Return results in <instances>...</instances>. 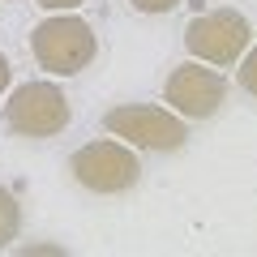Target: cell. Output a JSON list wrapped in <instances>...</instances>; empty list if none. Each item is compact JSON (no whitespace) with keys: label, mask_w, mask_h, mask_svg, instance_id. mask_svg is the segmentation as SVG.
<instances>
[{"label":"cell","mask_w":257,"mask_h":257,"mask_svg":"<svg viewBox=\"0 0 257 257\" xmlns=\"http://www.w3.org/2000/svg\"><path fill=\"white\" fill-rule=\"evenodd\" d=\"M30 52H35L39 69H47L52 77H73V73H82L86 64L94 60L99 39H94L90 22L77 18V13L69 9V13L43 18L35 30H30Z\"/></svg>","instance_id":"cell-1"},{"label":"cell","mask_w":257,"mask_h":257,"mask_svg":"<svg viewBox=\"0 0 257 257\" xmlns=\"http://www.w3.org/2000/svg\"><path fill=\"white\" fill-rule=\"evenodd\" d=\"M103 128L133 150H159V155H172L189 142V120L155 103H120L103 116Z\"/></svg>","instance_id":"cell-2"},{"label":"cell","mask_w":257,"mask_h":257,"mask_svg":"<svg viewBox=\"0 0 257 257\" xmlns=\"http://www.w3.org/2000/svg\"><path fill=\"white\" fill-rule=\"evenodd\" d=\"M69 172L73 180L82 184L86 193H99V197H111V193H124L138 184L142 163L138 155L116 138H103V142H86L69 155Z\"/></svg>","instance_id":"cell-3"},{"label":"cell","mask_w":257,"mask_h":257,"mask_svg":"<svg viewBox=\"0 0 257 257\" xmlns=\"http://www.w3.org/2000/svg\"><path fill=\"white\" fill-rule=\"evenodd\" d=\"M69 94L56 82H22L5 103V124L18 138H56L69 128Z\"/></svg>","instance_id":"cell-4"},{"label":"cell","mask_w":257,"mask_h":257,"mask_svg":"<svg viewBox=\"0 0 257 257\" xmlns=\"http://www.w3.org/2000/svg\"><path fill=\"white\" fill-rule=\"evenodd\" d=\"M253 43V26H248L244 13L236 9H214L193 18L189 30H184V47L189 56H197L202 64H214V69H231L240 56Z\"/></svg>","instance_id":"cell-5"},{"label":"cell","mask_w":257,"mask_h":257,"mask_svg":"<svg viewBox=\"0 0 257 257\" xmlns=\"http://www.w3.org/2000/svg\"><path fill=\"white\" fill-rule=\"evenodd\" d=\"M163 103H172V111L180 120H210L227 103V77L202 60H184L180 69H172L163 86Z\"/></svg>","instance_id":"cell-6"},{"label":"cell","mask_w":257,"mask_h":257,"mask_svg":"<svg viewBox=\"0 0 257 257\" xmlns=\"http://www.w3.org/2000/svg\"><path fill=\"white\" fill-rule=\"evenodd\" d=\"M18 231H22V206H18V197L0 184V253L18 240Z\"/></svg>","instance_id":"cell-7"},{"label":"cell","mask_w":257,"mask_h":257,"mask_svg":"<svg viewBox=\"0 0 257 257\" xmlns=\"http://www.w3.org/2000/svg\"><path fill=\"white\" fill-rule=\"evenodd\" d=\"M240 86H244L248 94L257 90V52H244V56H240Z\"/></svg>","instance_id":"cell-8"},{"label":"cell","mask_w":257,"mask_h":257,"mask_svg":"<svg viewBox=\"0 0 257 257\" xmlns=\"http://www.w3.org/2000/svg\"><path fill=\"white\" fill-rule=\"evenodd\" d=\"M128 5H133L138 13H172L180 0H128Z\"/></svg>","instance_id":"cell-9"},{"label":"cell","mask_w":257,"mask_h":257,"mask_svg":"<svg viewBox=\"0 0 257 257\" xmlns=\"http://www.w3.org/2000/svg\"><path fill=\"white\" fill-rule=\"evenodd\" d=\"M39 9H47V13H69V9H77V5H86V0H35Z\"/></svg>","instance_id":"cell-10"},{"label":"cell","mask_w":257,"mask_h":257,"mask_svg":"<svg viewBox=\"0 0 257 257\" xmlns=\"http://www.w3.org/2000/svg\"><path fill=\"white\" fill-rule=\"evenodd\" d=\"M9 82H13V69H9V56L0 52V94L9 90Z\"/></svg>","instance_id":"cell-11"}]
</instances>
